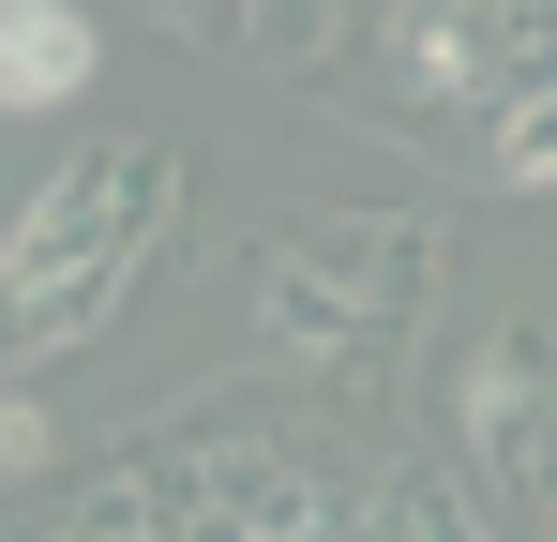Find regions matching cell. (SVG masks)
<instances>
[{
    "instance_id": "1",
    "label": "cell",
    "mask_w": 557,
    "mask_h": 542,
    "mask_svg": "<svg viewBox=\"0 0 557 542\" xmlns=\"http://www.w3.org/2000/svg\"><path fill=\"white\" fill-rule=\"evenodd\" d=\"M151 196H166V151H91L61 196H30V226L0 242V347H76L151 242Z\"/></svg>"
},
{
    "instance_id": "2",
    "label": "cell",
    "mask_w": 557,
    "mask_h": 542,
    "mask_svg": "<svg viewBox=\"0 0 557 542\" xmlns=\"http://www.w3.org/2000/svg\"><path fill=\"white\" fill-rule=\"evenodd\" d=\"M257 286H272L286 332H376V301L422 286V242H301V257H272Z\"/></svg>"
},
{
    "instance_id": "4",
    "label": "cell",
    "mask_w": 557,
    "mask_h": 542,
    "mask_svg": "<svg viewBox=\"0 0 557 542\" xmlns=\"http://www.w3.org/2000/svg\"><path fill=\"white\" fill-rule=\"evenodd\" d=\"M497 167H512V181H557V106H528V121L497 136Z\"/></svg>"
},
{
    "instance_id": "3",
    "label": "cell",
    "mask_w": 557,
    "mask_h": 542,
    "mask_svg": "<svg viewBox=\"0 0 557 542\" xmlns=\"http://www.w3.org/2000/svg\"><path fill=\"white\" fill-rule=\"evenodd\" d=\"M91 90V15L76 0H0V106H76Z\"/></svg>"
}]
</instances>
